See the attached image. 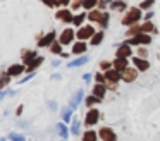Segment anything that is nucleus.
<instances>
[{
    "label": "nucleus",
    "mask_w": 160,
    "mask_h": 141,
    "mask_svg": "<svg viewBox=\"0 0 160 141\" xmlns=\"http://www.w3.org/2000/svg\"><path fill=\"white\" fill-rule=\"evenodd\" d=\"M139 19H141V9L131 7V9L126 12V16L122 17V24H124V26H132V24H136Z\"/></svg>",
    "instance_id": "f257e3e1"
},
{
    "label": "nucleus",
    "mask_w": 160,
    "mask_h": 141,
    "mask_svg": "<svg viewBox=\"0 0 160 141\" xmlns=\"http://www.w3.org/2000/svg\"><path fill=\"white\" fill-rule=\"evenodd\" d=\"M128 43L129 45H150L152 43V36H150L148 33H138V34H134V36H131L128 40Z\"/></svg>",
    "instance_id": "f03ea898"
},
{
    "label": "nucleus",
    "mask_w": 160,
    "mask_h": 141,
    "mask_svg": "<svg viewBox=\"0 0 160 141\" xmlns=\"http://www.w3.org/2000/svg\"><path fill=\"white\" fill-rule=\"evenodd\" d=\"M93 34H95V28L93 26H81L79 29L76 31V36L79 38V40H90Z\"/></svg>",
    "instance_id": "7ed1b4c3"
},
{
    "label": "nucleus",
    "mask_w": 160,
    "mask_h": 141,
    "mask_svg": "<svg viewBox=\"0 0 160 141\" xmlns=\"http://www.w3.org/2000/svg\"><path fill=\"white\" fill-rule=\"evenodd\" d=\"M100 115L102 113L98 112L97 108H90L86 113V117H84V124H86V126H95V124L98 122V119H100Z\"/></svg>",
    "instance_id": "20e7f679"
},
{
    "label": "nucleus",
    "mask_w": 160,
    "mask_h": 141,
    "mask_svg": "<svg viewBox=\"0 0 160 141\" xmlns=\"http://www.w3.org/2000/svg\"><path fill=\"white\" fill-rule=\"evenodd\" d=\"M55 31H50V33H47L45 36H42L38 40V47L40 48H47V47H50V45L53 43V41H55Z\"/></svg>",
    "instance_id": "39448f33"
},
{
    "label": "nucleus",
    "mask_w": 160,
    "mask_h": 141,
    "mask_svg": "<svg viewBox=\"0 0 160 141\" xmlns=\"http://www.w3.org/2000/svg\"><path fill=\"white\" fill-rule=\"evenodd\" d=\"M74 36H76V33H74V29H71V28H66V29L60 33V38H59V41L62 45H69L71 41L74 40Z\"/></svg>",
    "instance_id": "423d86ee"
},
{
    "label": "nucleus",
    "mask_w": 160,
    "mask_h": 141,
    "mask_svg": "<svg viewBox=\"0 0 160 141\" xmlns=\"http://www.w3.org/2000/svg\"><path fill=\"white\" fill-rule=\"evenodd\" d=\"M98 138L103 141H115V133L110 129V127H102L100 131H98Z\"/></svg>",
    "instance_id": "0eeeda50"
},
{
    "label": "nucleus",
    "mask_w": 160,
    "mask_h": 141,
    "mask_svg": "<svg viewBox=\"0 0 160 141\" xmlns=\"http://www.w3.org/2000/svg\"><path fill=\"white\" fill-rule=\"evenodd\" d=\"M105 78H107V81H110V83H119L122 79V72L121 71H117V69H108V71H105Z\"/></svg>",
    "instance_id": "6e6552de"
},
{
    "label": "nucleus",
    "mask_w": 160,
    "mask_h": 141,
    "mask_svg": "<svg viewBox=\"0 0 160 141\" xmlns=\"http://www.w3.org/2000/svg\"><path fill=\"white\" fill-rule=\"evenodd\" d=\"M136 78H138V69L126 67L124 71H122V81H126V83H132Z\"/></svg>",
    "instance_id": "1a4fd4ad"
},
{
    "label": "nucleus",
    "mask_w": 160,
    "mask_h": 141,
    "mask_svg": "<svg viewBox=\"0 0 160 141\" xmlns=\"http://www.w3.org/2000/svg\"><path fill=\"white\" fill-rule=\"evenodd\" d=\"M55 17L59 21H62V23H72V19H74L72 12H71V10H67V9H60L59 12L55 14Z\"/></svg>",
    "instance_id": "9d476101"
},
{
    "label": "nucleus",
    "mask_w": 160,
    "mask_h": 141,
    "mask_svg": "<svg viewBox=\"0 0 160 141\" xmlns=\"http://www.w3.org/2000/svg\"><path fill=\"white\" fill-rule=\"evenodd\" d=\"M26 71H28V69H26L22 64H12L11 67L7 69V72L12 76V78H14V76H21V74H24Z\"/></svg>",
    "instance_id": "9b49d317"
},
{
    "label": "nucleus",
    "mask_w": 160,
    "mask_h": 141,
    "mask_svg": "<svg viewBox=\"0 0 160 141\" xmlns=\"http://www.w3.org/2000/svg\"><path fill=\"white\" fill-rule=\"evenodd\" d=\"M115 55H117V57H126V58L131 57L132 52H131V47H129V43L119 45V48H117V52H115Z\"/></svg>",
    "instance_id": "f8f14e48"
},
{
    "label": "nucleus",
    "mask_w": 160,
    "mask_h": 141,
    "mask_svg": "<svg viewBox=\"0 0 160 141\" xmlns=\"http://www.w3.org/2000/svg\"><path fill=\"white\" fill-rule=\"evenodd\" d=\"M132 62H134V65H136V69H138V71H148V69H150L148 60H146V58H143V57H139V55L132 58Z\"/></svg>",
    "instance_id": "ddd939ff"
},
{
    "label": "nucleus",
    "mask_w": 160,
    "mask_h": 141,
    "mask_svg": "<svg viewBox=\"0 0 160 141\" xmlns=\"http://www.w3.org/2000/svg\"><path fill=\"white\" fill-rule=\"evenodd\" d=\"M38 55H36V52L35 50H22L21 52V58H22V62H24L26 65H29L31 64V60L33 58H36Z\"/></svg>",
    "instance_id": "4468645a"
},
{
    "label": "nucleus",
    "mask_w": 160,
    "mask_h": 141,
    "mask_svg": "<svg viewBox=\"0 0 160 141\" xmlns=\"http://www.w3.org/2000/svg\"><path fill=\"white\" fill-rule=\"evenodd\" d=\"M86 48H88V45L84 43V40H79L78 43H74V47H72V53L74 55H81V53H84L86 52Z\"/></svg>",
    "instance_id": "2eb2a0df"
},
{
    "label": "nucleus",
    "mask_w": 160,
    "mask_h": 141,
    "mask_svg": "<svg viewBox=\"0 0 160 141\" xmlns=\"http://www.w3.org/2000/svg\"><path fill=\"white\" fill-rule=\"evenodd\" d=\"M112 64H114V67L117 69V71H121V72L124 71L126 67H129V65H128V58H126V57H117Z\"/></svg>",
    "instance_id": "dca6fc26"
},
{
    "label": "nucleus",
    "mask_w": 160,
    "mask_h": 141,
    "mask_svg": "<svg viewBox=\"0 0 160 141\" xmlns=\"http://www.w3.org/2000/svg\"><path fill=\"white\" fill-rule=\"evenodd\" d=\"M107 86L103 84V83H97V84L93 86V95H97L98 98H103L105 96V91H107Z\"/></svg>",
    "instance_id": "f3484780"
},
{
    "label": "nucleus",
    "mask_w": 160,
    "mask_h": 141,
    "mask_svg": "<svg viewBox=\"0 0 160 141\" xmlns=\"http://www.w3.org/2000/svg\"><path fill=\"white\" fill-rule=\"evenodd\" d=\"M102 17H103V14H102L100 10H93V9H91L90 12H88V19L93 21V23H100Z\"/></svg>",
    "instance_id": "a211bd4d"
},
{
    "label": "nucleus",
    "mask_w": 160,
    "mask_h": 141,
    "mask_svg": "<svg viewBox=\"0 0 160 141\" xmlns=\"http://www.w3.org/2000/svg\"><path fill=\"white\" fill-rule=\"evenodd\" d=\"M43 60H45L43 57H36V58H33L31 64H29L28 67H26V69H28V72H33L36 67H38V65H42V62H43Z\"/></svg>",
    "instance_id": "6ab92c4d"
},
{
    "label": "nucleus",
    "mask_w": 160,
    "mask_h": 141,
    "mask_svg": "<svg viewBox=\"0 0 160 141\" xmlns=\"http://www.w3.org/2000/svg\"><path fill=\"white\" fill-rule=\"evenodd\" d=\"M141 31H143V33H155L157 28L152 24V21H146V23L141 24Z\"/></svg>",
    "instance_id": "aec40b11"
},
{
    "label": "nucleus",
    "mask_w": 160,
    "mask_h": 141,
    "mask_svg": "<svg viewBox=\"0 0 160 141\" xmlns=\"http://www.w3.org/2000/svg\"><path fill=\"white\" fill-rule=\"evenodd\" d=\"M102 40H103V33L100 31V33H95L93 36L90 38V43L93 45V47H97V45H100V43H102Z\"/></svg>",
    "instance_id": "412c9836"
},
{
    "label": "nucleus",
    "mask_w": 160,
    "mask_h": 141,
    "mask_svg": "<svg viewBox=\"0 0 160 141\" xmlns=\"http://www.w3.org/2000/svg\"><path fill=\"white\" fill-rule=\"evenodd\" d=\"M102 98H98L97 95H91V96H86V100H84V103H86V107H93L97 105V103H100Z\"/></svg>",
    "instance_id": "4be33fe9"
},
{
    "label": "nucleus",
    "mask_w": 160,
    "mask_h": 141,
    "mask_svg": "<svg viewBox=\"0 0 160 141\" xmlns=\"http://www.w3.org/2000/svg\"><path fill=\"white\" fill-rule=\"evenodd\" d=\"M110 9L112 10H126V3L122 2V0H114V2L110 3Z\"/></svg>",
    "instance_id": "5701e85b"
},
{
    "label": "nucleus",
    "mask_w": 160,
    "mask_h": 141,
    "mask_svg": "<svg viewBox=\"0 0 160 141\" xmlns=\"http://www.w3.org/2000/svg\"><path fill=\"white\" fill-rule=\"evenodd\" d=\"M11 78H12V76L9 74V72H7V74H2V76H0V89H4L5 86L11 83Z\"/></svg>",
    "instance_id": "b1692460"
},
{
    "label": "nucleus",
    "mask_w": 160,
    "mask_h": 141,
    "mask_svg": "<svg viewBox=\"0 0 160 141\" xmlns=\"http://www.w3.org/2000/svg\"><path fill=\"white\" fill-rule=\"evenodd\" d=\"M86 62H88V57H86V55H83V57H79L78 60H72V62H69V67H79V65L86 64Z\"/></svg>",
    "instance_id": "393cba45"
},
{
    "label": "nucleus",
    "mask_w": 160,
    "mask_h": 141,
    "mask_svg": "<svg viewBox=\"0 0 160 141\" xmlns=\"http://www.w3.org/2000/svg\"><path fill=\"white\" fill-rule=\"evenodd\" d=\"M141 33V26H139L138 23L132 24V26H129V31H128V36H134V34Z\"/></svg>",
    "instance_id": "a878e982"
},
{
    "label": "nucleus",
    "mask_w": 160,
    "mask_h": 141,
    "mask_svg": "<svg viewBox=\"0 0 160 141\" xmlns=\"http://www.w3.org/2000/svg\"><path fill=\"white\" fill-rule=\"evenodd\" d=\"M60 45H62L60 41H53V43L50 45V52H52V53H57V55L62 53V47H60Z\"/></svg>",
    "instance_id": "bb28decb"
},
{
    "label": "nucleus",
    "mask_w": 160,
    "mask_h": 141,
    "mask_svg": "<svg viewBox=\"0 0 160 141\" xmlns=\"http://www.w3.org/2000/svg\"><path fill=\"white\" fill-rule=\"evenodd\" d=\"M153 5H155V0H143V2L139 3V9L141 10H150Z\"/></svg>",
    "instance_id": "cd10ccee"
},
{
    "label": "nucleus",
    "mask_w": 160,
    "mask_h": 141,
    "mask_svg": "<svg viewBox=\"0 0 160 141\" xmlns=\"http://www.w3.org/2000/svg\"><path fill=\"white\" fill-rule=\"evenodd\" d=\"M98 5V0H83V7L86 10H91L93 7Z\"/></svg>",
    "instance_id": "c85d7f7f"
},
{
    "label": "nucleus",
    "mask_w": 160,
    "mask_h": 141,
    "mask_svg": "<svg viewBox=\"0 0 160 141\" xmlns=\"http://www.w3.org/2000/svg\"><path fill=\"white\" fill-rule=\"evenodd\" d=\"M83 139H90V141H95V139H98V134L97 133H93V131H86V133L83 134Z\"/></svg>",
    "instance_id": "c756f323"
},
{
    "label": "nucleus",
    "mask_w": 160,
    "mask_h": 141,
    "mask_svg": "<svg viewBox=\"0 0 160 141\" xmlns=\"http://www.w3.org/2000/svg\"><path fill=\"white\" fill-rule=\"evenodd\" d=\"M83 21H84V14H79V16H74L72 23H74V26H81Z\"/></svg>",
    "instance_id": "7c9ffc66"
},
{
    "label": "nucleus",
    "mask_w": 160,
    "mask_h": 141,
    "mask_svg": "<svg viewBox=\"0 0 160 141\" xmlns=\"http://www.w3.org/2000/svg\"><path fill=\"white\" fill-rule=\"evenodd\" d=\"M81 98H83V91L79 89V91L76 93V96H74V100H72V103H71V105H72V107H76L78 103H79V100H81Z\"/></svg>",
    "instance_id": "2f4dec72"
},
{
    "label": "nucleus",
    "mask_w": 160,
    "mask_h": 141,
    "mask_svg": "<svg viewBox=\"0 0 160 141\" xmlns=\"http://www.w3.org/2000/svg\"><path fill=\"white\" fill-rule=\"evenodd\" d=\"M110 67H114V64H110V62H107V60L100 62V69H103V71H108Z\"/></svg>",
    "instance_id": "473e14b6"
},
{
    "label": "nucleus",
    "mask_w": 160,
    "mask_h": 141,
    "mask_svg": "<svg viewBox=\"0 0 160 141\" xmlns=\"http://www.w3.org/2000/svg\"><path fill=\"white\" fill-rule=\"evenodd\" d=\"M100 24H102V28H107L108 26V14L107 12H103V17H102Z\"/></svg>",
    "instance_id": "72a5a7b5"
},
{
    "label": "nucleus",
    "mask_w": 160,
    "mask_h": 141,
    "mask_svg": "<svg viewBox=\"0 0 160 141\" xmlns=\"http://www.w3.org/2000/svg\"><path fill=\"white\" fill-rule=\"evenodd\" d=\"M59 133H60V136H62V138H67V129H66L64 124H59Z\"/></svg>",
    "instance_id": "f704fd0d"
},
{
    "label": "nucleus",
    "mask_w": 160,
    "mask_h": 141,
    "mask_svg": "<svg viewBox=\"0 0 160 141\" xmlns=\"http://www.w3.org/2000/svg\"><path fill=\"white\" fill-rule=\"evenodd\" d=\"M138 55H139V57H143V58H146L148 50H146V48H143V47H139V48H138Z\"/></svg>",
    "instance_id": "c9c22d12"
},
{
    "label": "nucleus",
    "mask_w": 160,
    "mask_h": 141,
    "mask_svg": "<svg viewBox=\"0 0 160 141\" xmlns=\"http://www.w3.org/2000/svg\"><path fill=\"white\" fill-rule=\"evenodd\" d=\"M47 7H57V0H42Z\"/></svg>",
    "instance_id": "e433bc0d"
},
{
    "label": "nucleus",
    "mask_w": 160,
    "mask_h": 141,
    "mask_svg": "<svg viewBox=\"0 0 160 141\" xmlns=\"http://www.w3.org/2000/svg\"><path fill=\"white\" fill-rule=\"evenodd\" d=\"M95 79H97V83H105V81H107L105 74H97V76H95Z\"/></svg>",
    "instance_id": "4c0bfd02"
},
{
    "label": "nucleus",
    "mask_w": 160,
    "mask_h": 141,
    "mask_svg": "<svg viewBox=\"0 0 160 141\" xmlns=\"http://www.w3.org/2000/svg\"><path fill=\"white\" fill-rule=\"evenodd\" d=\"M78 129H79V120L74 119V124H72V133L76 134V133H78Z\"/></svg>",
    "instance_id": "58836bf2"
},
{
    "label": "nucleus",
    "mask_w": 160,
    "mask_h": 141,
    "mask_svg": "<svg viewBox=\"0 0 160 141\" xmlns=\"http://www.w3.org/2000/svg\"><path fill=\"white\" fill-rule=\"evenodd\" d=\"M79 7H83V0H74L72 9H79Z\"/></svg>",
    "instance_id": "ea45409f"
},
{
    "label": "nucleus",
    "mask_w": 160,
    "mask_h": 141,
    "mask_svg": "<svg viewBox=\"0 0 160 141\" xmlns=\"http://www.w3.org/2000/svg\"><path fill=\"white\" fill-rule=\"evenodd\" d=\"M62 117H64V120H66V122H67V120H69V119H71V110H64V113H62Z\"/></svg>",
    "instance_id": "a19ab883"
},
{
    "label": "nucleus",
    "mask_w": 160,
    "mask_h": 141,
    "mask_svg": "<svg viewBox=\"0 0 160 141\" xmlns=\"http://www.w3.org/2000/svg\"><path fill=\"white\" fill-rule=\"evenodd\" d=\"M69 3V0H57V7H60V5H67Z\"/></svg>",
    "instance_id": "79ce46f5"
},
{
    "label": "nucleus",
    "mask_w": 160,
    "mask_h": 141,
    "mask_svg": "<svg viewBox=\"0 0 160 141\" xmlns=\"http://www.w3.org/2000/svg\"><path fill=\"white\" fill-rule=\"evenodd\" d=\"M97 7H100V9H102V10H103V9H105V7H107V3H105V2H103V0H100V2H98V5H97Z\"/></svg>",
    "instance_id": "37998d69"
},
{
    "label": "nucleus",
    "mask_w": 160,
    "mask_h": 141,
    "mask_svg": "<svg viewBox=\"0 0 160 141\" xmlns=\"http://www.w3.org/2000/svg\"><path fill=\"white\" fill-rule=\"evenodd\" d=\"M11 138H12V139H22L21 134H11Z\"/></svg>",
    "instance_id": "c03bdc74"
},
{
    "label": "nucleus",
    "mask_w": 160,
    "mask_h": 141,
    "mask_svg": "<svg viewBox=\"0 0 160 141\" xmlns=\"http://www.w3.org/2000/svg\"><path fill=\"white\" fill-rule=\"evenodd\" d=\"M152 16H153V14H152V12H148V14H146L145 19H146V21H150V19H152Z\"/></svg>",
    "instance_id": "a18cd8bd"
},
{
    "label": "nucleus",
    "mask_w": 160,
    "mask_h": 141,
    "mask_svg": "<svg viewBox=\"0 0 160 141\" xmlns=\"http://www.w3.org/2000/svg\"><path fill=\"white\" fill-rule=\"evenodd\" d=\"M83 78H84V81H90V79H91V76H90V74H84Z\"/></svg>",
    "instance_id": "49530a36"
}]
</instances>
